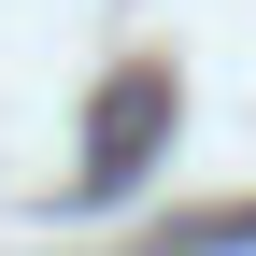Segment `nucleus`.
Masks as SVG:
<instances>
[{
    "label": "nucleus",
    "mask_w": 256,
    "mask_h": 256,
    "mask_svg": "<svg viewBox=\"0 0 256 256\" xmlns=\"http://www.w3.org/2000/svg\"><path fill=\"white\" fill-rule=\"evenodd\" d=\"M142 256H256V200H228V214H171V228H142Z\"/></svg>",
    "instance_id": "f03ea898"
},
{
    "label": "nucleus",
    "mask_w": 256,
    "mask_h": 256,
    "mask_svg": "<svg viewBox=\"0 0 256 256\" xmlns=\"http://www.w3.org/2000/svg\"><path fill=\"white\" fill-rule=\"evenodd\" d=\"M171 128H185V86H171V57H128V72L86 100V156H72V214H100L128 200V185L171 156Z\"/></svg>",
    "instance_id": "f257e3e1"
}]
</instances>
